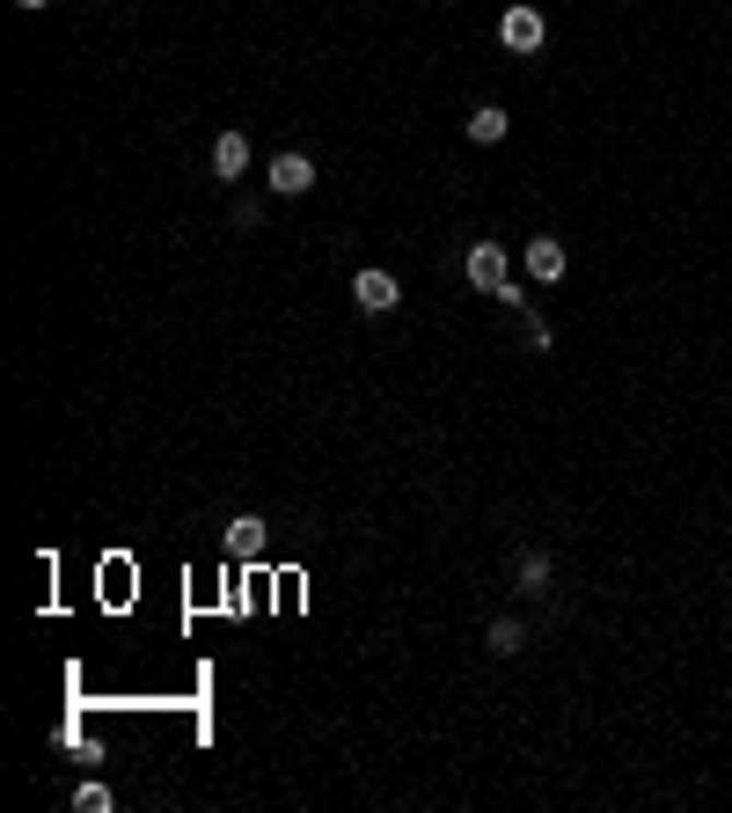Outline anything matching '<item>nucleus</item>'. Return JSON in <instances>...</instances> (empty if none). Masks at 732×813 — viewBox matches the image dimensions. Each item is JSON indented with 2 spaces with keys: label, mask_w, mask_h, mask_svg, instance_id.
<instances>
[{
  "label": "nucleus",
  "mask_w": 732,
  "mask_h": 813,
  "mask_svg": "<svg viewBox=\"0 0 732 813\" xmlns=\"http://www.w3.org/2000/svg\"><path fill=\"white\" fill-rule=\"evenodd\" d=\"M227 550H235V557H257V550H264V520L243 514L235 528H227Z\"/></svg>",
  "instance_id": "8"
},
{
  "label": "nucleus",
  "mask_w": 732,
  "mask_h": 813,
  "mask_svg": "<svg viewBox=\"0 0 732 813\" xmlns=\"http://www.w3.org/2000/svg\"><path fill=\"white\" fill-rule=\"evenodd\" d=\"M520 645H528V631H520L512 616H498V623H491V652H498V660H512Z\"/></svg>",
  "instance_id": "9"
},
{
  "label": "nucleus",
  "mask_w": 732,
  "mask_h": 813,
  "mask_svg": "<svg viewBox=\"0 0 732 813\" xmlns=\"http://www.w3.org/2000/svg\"><path fill=\"white\" fill-rule=\"evenodd\" d=\"M506 110H498V103H484V110H469V140H476V148H498V140H506Z\"/></svg>",
  "instance_id": "7"
},
{
  "label": "nucleus",
  "mask_w": 732,
  "mask_h": 813,
  "mask_svg": "<svg viewBox=\"0 0 732 813\" xmlns=\"http://www.w3.org/2000/svg\"><path fill=\"white\" fill-rule=\"evenodd\" d=\"M73 806H88V813H110V785H81V791H73Z\"/></svg>",
  "instance_id": "11"
},
{
  "label": "nucleus",
  "mask_w": 732,
  "mask_h": 813,
  "mask_svg": "<svg viewBox=\"0 0 732 813\" xmlns=\"http://www.w3.org/2000/svg\"><path fill=\"white\" fill-rule=\"evenodd\" d=\"M498 45L506 51H535L542 45V15L528 8V0H512L506 15H498Z\"/></svg>",
  "instance_id": "2"
},
{
  "label": "nucleus",
  "mask_w": 732,
  "mask_h": 813,
  "mask_svg": "<svg viewBox=\"0 0 732 813\" xmlns=\"http://www.w3.org/2000/svg\"><path fill=\"white\" fill-rule=\"evenodd\" d=\"M264 184H271L279 198H300V191H316V162H308V154H279Z\"/></svg>",
  "instance_id": "4"
},
{
  "label": "nucleus",
  "mask_w": 732,
  "mask_h": 813,
  "mask_svg": "<svg viewBox=\"0 0 732 813\" xmlns=\"http://www.w3.org/2000/svg\"><path fill=\"white\" fill-rule=\"evenodd\" d=\"M528 279H542V286L564 279V243L557 235H535V243H528Z\"/></svg>",
  "instance_id": "5"
},
{
  "label": "nucleus",
  "mask_w": 732,
  "mask_h": 813,
  "mask_svg": "<svg viewBox=\"0 0 732 813\" xmlns=\"http://www.w3.org/2000/svg\"><path fill=\"white\" fill-rule=\"evenodd\" d=\"M15 8H51V0H15Z\"/></svg>",
  "instance_id": "12"
},
{
  "label": "nucleus",
  "mask_w": 732,
  "mask_h": 813,
  "mask_svg": "<svg viewBox=\"0 0 732 813\" xmlns=\"http://www.w3.org/2000/svg\"><path fill=\"white\" fill-rule=\"evenodd\" d=\"M352 301H359L366 316H389L395 301H403V286H395V271H359V279H352Z\"/></svg>",
  "instance_id": "3"
},
{
  "label": "nucleus",
  "mask_w": 732,
  "mask_h": 813,
  "mask_svg": "<svg viewBox=\"0 0 732 813\" xmlns=\"http://www.w3.org/2000/svg\"><path fill=\"white\" fill-rule=\"evenodd\" d=\"M243 169H249V140H243V132H220V140H213V176H220V184H235Z\"/></svg>",
  "instance_id": "6"
},
{
  "label": "nucleus",
  "mask_w": 732,
  "mask_h": 813,
  "mask_svg": "<svg viewBox=\"0 0 732 813\" xmlns=\"http://www.w3.org/2000/svg\"><path fill=\"white\" fill-rule=\"evenodd\" d=\"M469 286H476V294L512 301V264H506V249H498V243H476V249H469Z\"/></svg>",
  "instance_id": "1"
},
{
  "label": "nucleus",
  "mask_w": 732,
  "mask_h": 813,
  "mask_svg": "<svg viewBox=\"0 0 732 813\" xmlns=\"http://www.w3.org/2000/svg\"><path fill=\"white\" fill-rule=\"evenodd\" d=\"M520 587H528V593H550V557H535V550H528V557H520Z\"/></svg>",
  "instance_id": "10"
}]
</instances>
